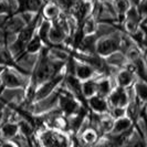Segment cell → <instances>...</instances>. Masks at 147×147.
<instances>
[{
  "instance_id": "7",
  "label": "cell",
  "mask_w": 147,
  "mask_h": 147,
  "mask_svg": "<svg viewBox=\"0 0 147 147\" xmlns=\"http://www.w3.org/2000/svg\"><path fill=\"white\" fill-rule=\"evenodd\" d=\"M114 78H115V81H116V85L125 88L131 86L137 76L131 69L124 66V67H121L118 70V72L115 74Z\"/></svg>"
},
{
  "instance_id": "1",
  "label": "cell",
  "mask_w": 147,
  "mask_h": 147,
  "mask_svg": "<svg viewBox=\"0 0 147 147\" xmlns=\"http://www.w3.org/2000/svg\"><path fill=\"white\" fill-rule=\"evenodd\" d=\"M122 33H123V31L119 29L111 34L97 38L95 43V53H97L101 57H105L112 52L119 50Z\"/></svg>"
},
{
  "instance_id": "9",
  "label": "cell",
  "mask_w": 147,
  "mask_h": 147,
  "mask_svg": "<svg viewBox=\"0 0 147 147\" xmlns=\"http://www.w3.org/2000/svg\"><path fill=\"white\" fill-rule=\"evenodd\" d=\"M133 125H134V121L128 115H124L122 117L115 118L113 127H112V129H111V132L109 134L116 135V134L124 133L126 131H128Z\"/></svg>"
},
{
  "instance_id": "16",
  "label": "cell",
  "mask_w": 147,
  "mask_h": 147,
  "mask_svg": "<svg viewBox=\"0 0 147 147\" xmlns=\"http://www.w3.org/2000/svg\"><path fill=\"white\" fill-rule=\"evenodd\" d=\"M83 23L81 24V31L83 34H91V33H94L96 27V20L92 17V16H88L86 18H84Z\"/></svg>"
},
{
  "instance_id": "3",
  "label": "cell",
  "mask_w": 147,
  "mask_h": 147,
  "mask_svg": "<svg viewBox=\"0 0 147 147\" xmlns=\"http://www.w3.org/2000/svg\"><path fill=\"white\" fill-rule=\"evenodd\" d=\"M38 59H39V53H30L24 51L20 57H18L13 61V65L17 66L23 73L31 75L36 67Z\"/></svg>"
},
{
  "instance_id": "2",
  "label": "cell",
  "mask_w": 147,
  "mask_h": 147,
  "mask_svg": "<svg viewBox=\"0 0 147 147\" xmlns=\"http://www.w3.org/2000/svg\"><path fill=\"white\" fill-rule=\"evenodd\" d=\"M0 100L13 109H19L26 101L24 88H3L0 92Z\"/></svg>"
},
{
  "instance_id": "18",
  "label": "cell",
  "mask_w": 147,
  "mask_h": 147,
  "mask_svg": "<svg viewBox=\"0 0 147 147\" xmlns=\"http://www.w3.org/2000/svg\"><path fill=\"white\" fill-rule=\"evenodd\" d=\"M9 15H15L20 10V0H8Z\"/></svg>"
},
{
  "instance_id": "6",
  "label": "cell",
  "mask_w": 147,
  "mask_h": 147,
  "mask_svg": "<svg viewBox=\"0 0 147 147\" xmlns=\"http://www.w3.org/2000/svg\"><path fill=\"white\" fill-rule=\"evenodd\" d=\"M26 26L27 24L23 21L20 12H17L15 15H12V17H10V18L8 17L7 20L5 21L3 26L1 28L6 33H19Z\"/></svg>"
},
{
  "instance_id": "19",
  "label": "cell",
  "mask_w": 147,
  "mask_h": 147,
  "mask_svg": "<svg viewBox=\"0 0 147 147\" xmlns=\"http://www.w3.org/2000/svg\"><path fill=\"white\" fill-rule=\"evenodd\" d=\"M8 16H9V15H6V13H1V15H0V28L3 26L5 21L7 20Z\"/></svg>"
},
{
  "instance_id": "13",
  "label": "cell",
  "mask_w": 147,
  "mask_h": 147,
  "mask_svg": "<svg viewBox=\"0 0 147 147\" xmlns=\"http://www.w3.org/2000/svg\"><path fill=\"white\" fill-rule=\"evenodd\" d=\"M133 88H134V92L137 96V98L140 100V102H144L146 103V97H147V85L145 79H142V78H136L134 83L132 84Z\"/></svg>"
},
{
  "instance_id": "12",
  "label": "cell",
  "mask_w": 147,
  "mask_h": 147,
  "mask_svg": "<svg viewBox=\"0 0 147 147\" xmlns=\"http://www.w3.org/2000/svg\"><path fill=\"white\" fill-rule=\"evenodd\" d=\"M18 132L19 128L16 122H6L0 125V138L2 140H12Z\"/></svg>"
},
{
  "instance_id": "8",
  "label": "cell",
  "mask_w": 147,
  "mask_h": 147,
  "mask_svg": "<svg viewBox=\"0 0 147 147\" xmlns=\"http://www.w3.org/2000/svg\"><path fill=\"white\" fill-rule=\"evenodd\" d=\"M86 102H88V106L90 107L91 112H94V113L110 112L106 97H103V96L98 95V94H94V95L88 97Z\"/></svg>"
},
{
  "instance_id": "10",
  "label": "cell",
  "mask_w": 147,
  "mask_h": 147,
  "mask_svg": "<svg viewBox=\"0 0 147 147\" xmlns=\"http://www.w3.org/2000/svg\"><path fill=\"white\" fill-rule=\"evenodd\" d=\"M41 15L43 16L44 19H48V20H54L59 17L62 11L60 7L57 5L55 1H48V2H44L43 7L40 10Z\"/></svg>"
},
{
  "instance_id": "4",
  "label": "cell",
  "mask_w": 147,
  "mask_h": 147,
  "mask_svg": "<svg viewBox=\"0 0 147 147\" xmlns=\"http://www.w3.org/2000/svg\"><path fill=\"white\" fill-rule=\"evenodd\" d=\"M106 101L109 104V109L115 107V106H121V107H126V105L128 103V97L127 93L124 88L121 86H115L110 94L106 96Z\"/></svg>"
},
{
  "instance_id": "14",
  "label": "cell",
  "mask_w": 147,
  "mask_h": 147,
  "mask_svg": "<svg viewBox=\"0 0 147 147\" xmlns=\"http://www.w3.org/2000/svg\"><path fill=\"white\" fill-rule=\"evenodd\" d=\"M44 44H48V43L43 42L37 33H34V36L31 38V40L26 44V50L24 51L30 52V53H39Z\"/></svg>"
},
{
  "instance_id": "15",
  "label": "cell",
  "mask_w": 147,
  "mask_h": 147,
  "mask_svg": "<svg viewBox=\"0 0 147 147\" xmlns=\"http://www.w3.org/2000/svg\"><path fill=\"white\" fill-rule=\"evenodd\" d=\"M81 91H82V95H83V97L85 100L88 97H90V96L96 94L95 80L92 78V79H88V80H85V81H82Z\"/></svg>"
},
{
  "instance_id": "11",
  "label": "cell",
  "mask_w": 147,
  "mask_h": 147,
  "mask_svg": "<svg viewBox=\"0 0 147 147\" xmlns=\"http://www.w3.org/2000/svg\"><path fill=\"white\" fill-rule=\"evenodd\" d=\"M106 64L109 65H113V66H116V67H124L126 65V63L128 62L127 59H126L125 54L121 50H116V51L112 52L110 54L105 55L103 57Z\"/></svg>"
},
{
  "instance_id": "17",
  "label": "cell",
  "mask_w": 147,
  "mask_h": 147,
  "mask_svg": "<svg viewBox=\"0 0 147 147\" xmlns=\"http://www.w3.org/2000/svg\"><path fill=\"white\" fill-rule=\"evenodd\" d=\"M114 6H115V9H116V12L118 16H124L126 10L128 9L131 5H129L128 0H116L114 2Z\"/></svg>"
},
{
  "instance_id": "5",
  "label": "cell",
  "mask_w": 147,
  "mask_h": 147,
  "mask_svg": "<svg viewBox=\"0 0 147 147\" xmlns=\"http://www.w3.org/2000/svg\"><path fill=\"white\" fill-rule=\"evenodd\" d=\"M73 58H74V63H75V76L79 80L85 81V80L94 78L97 74H101V73H97L95 70L90 65V64H88L86 62L78 59L75 57H73Z\"/></svg>"
}]
</instances>
